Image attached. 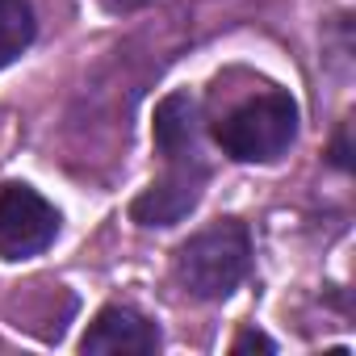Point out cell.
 I'll list each match as a JSON object with an SVG mask.
<instances>
[{
	"instance_id": "6da1fadb",
	"label": "cell",
	"mask_w": 356,
	"mask_h": 356,
	"mask_svg": "<svg viewBox=\"0 0 356 356\" xmlns=\"http://www.w3.org/2000/svg\"><path fill=\"white\" fill-rule=\"evenodd\" d=\"M252 268V235L239 218H222L193 239H185L172 256V277L189 298L222 302L231 298Z\"/></svg>"
},
{
	"instance_id": "7a4b0ae2",
	"label": "cell",
	"mask_w": 356,
	"mask_h": 356,
	"mask_svg": "<svg viewBox=\"0 0 356 356\" xmlns=\"http://www.w3.org/2000/svg\"><path fill=\"white\" fill-rule=\"evenodd\" d=\"M214 138L239 163H273L298 138V105L289 92L268 88V92L243 101L239 109H231L214 126Z\"/></svg>"
},
{
	"instance_id": "3957f363",
	"label": "cell",
	"mask_w": 356,
	"mask_h": 356,
	"mask_svg": "<svg viewBox=\"0 0 356 356\" xmlns=\"http://www.w3.org/2000/svg\"><path fill=\"white\" fill-rule=\"evenodd\" d=\"M59 235V210L30 185L0 189V260L42 256Z\"/></svg>"
},
{
	"instance_id": "277c9868",
	"label": "cell",
	"mask_w": 356,
	"mask_h": 356,
	"mask_svg": "<svg viewBox=\"0 0 356 356\" xmlns=\"http://www.w3.org/2000/svg\"><path fill=\"white\" fill-rule=\"evenodd\" d=\"M206 181H210V172L197 155L168 159V172L130 202V218L138 227H176L181 218H189L197 210Z\"/></svg>"
},
{
	"instance_id": "5b68a950",
	"label": "cell",
	"mask_w": 356,
	"mask_h": 356,
	"mask_svg": "<svg viewBox=\"0 0 356 356\" xmlns=\"http://www.w3.org/2000/svg\"><path fill=\"white\" fill-rule=\"evenodd\" d=\"M155 348H159L155 323H147L130 306H105L80 339V352H138L143 356V352H155Z\"/></svg>"
},
{
	"instance_id": "8992f818",
	"label": "cell",
	"mask_w": 356,
	"mask_h": 356,
	"mask_svg": "<svg viewBox=\"0 0 356 356\" xmlns=\"http://www.w3.org/2000/svg\"><path fill=\"white\" fill-rule=\"evenodd\" d=\"M155 151L163 159H181V155H197V101L189 92H168L155 105Z\"/></svg>"
},
{
	"instance_id": "52a82bcc",
	"label": "cell",
	"mask_w": 356,
	"mask_h": 356,
	"mask_svg": "<svg viewBox=\"0 0 356 356\" xmlns=\"http://www.w3.org/2000/svg\"><path fill=\"white\" fill-rule=\"evenodd\" d=\"M34 34H38V22H34L30 0H0V67L22 59Z\"/></svg>"
},
{
	"instance_id": "ba28073f",
	"label": "cell",
	"mask_w": 356,
	"mask_h": 356,
	"mask_svg": "<svg viewBox=\"0 0 356 356\" xmlns=\"http://www.w3.org/2000/svg\"><path fill=\"white\" fill-rule=\"evenodd\" d=\"M231 352H277V343L264 331H239L235 343H231Z\"/></svg>"
}]
</instances>
